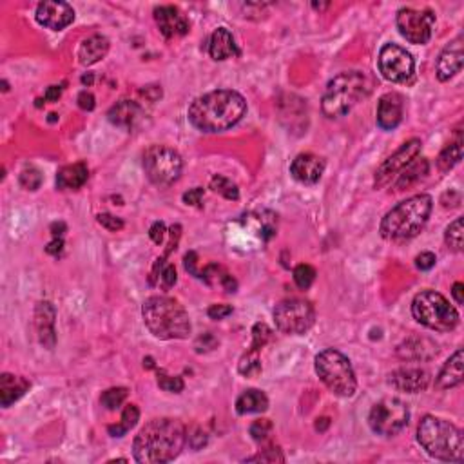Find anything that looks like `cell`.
<instances>
[{
    "label": "cell",
    "instance_id": "4",
    "mask_svg": "<svg viewBox=\"0 0 464 464\" xmlns=\"http://www.w3.org/2000/svg\"><path fill=\"white\" fill-rule=\"evenodd\" d=\"M373 79L364 71H345L330 80L323 93L322 109L329 118H341L372 93Z\"/></svg>",
    "mask_w": 464,
    "mask_h": 464
},
{
    "label": "cell",
    "instance_id": "41",
    "mask_svg": "<svg viewBox=\"0 0 464 464\" xmlns=\"http://www.w3.org/2000/svg\"><path fill=\"white\" fill-rule=\"evenodd\" d=\"M272 423L269 421V419H260V421H254L251 426V435L254 441H258V443H263V441H267V439L272 435Z\"/></svg>",
    "mask_w": 464,
    "mask_h": 464
},
{
    "label": "cell",
    "instance_id": "27",
    "mask_svg": "<svg viewBox=\"0 0 464 464\" xmlns=\"http://www.w3.org/2000/svg\"><path fill=\"white\" fill-rule=\"evenodd\" d=\"M107 117L114 126L131 129V127H135V124L142 117V107L133 100H121L111 107Z\"/></svg>",
    "mask_w": 464,
    "mask_h": 464
},
{
    "label": "cell",
    "instance_id": "16",
    "mask_svg": "<svg viewBox=\"0 0 464 464\" xmlns=\"http://www.w3.org/2000/svg\"><path fill=\"white\" fill-rule=\"evenodd\" d=\"M325 160L312 152H303L294 158L291 165V174L296 182L303 183V185H314L322 180L323 173H325Z\"/></svg>",
    "mask_w": 464,
    "mask_h": 464
},
{
    "label": "cell",
    "instance_id": "20",
    "mask_svg": "<svg viewBox=\"0 0 464 464\" xmlns=\"http://www.w3.org/2000/svg\"><path fill=\"white\" fill-rule=\"evenodd\" d=\"M403 96L399 93H386L379 98L378 124L381 129L392 131L403 120Z\"/></svg>",
    "mask_w": 464,
    "mask_h": 464
},
{
    "label": "cell",
    "instance_id": "57",
    "mask_svg": "<svg viewBox=\"0 0 464 464\" xmlns=\"http://www.w3.org/2000/svg\"><path fill=\"white\" fill-rule=\"evenodd\" d=\"M319 421H322V425H319V423H316V428H317V430H322V432H323V430H325L326 426L330 425V421H329V419H326V417H322V419H319Z\"/></svg>",
    "mask_w": 464,
    "mask_h": 464
},
{
    "label": "cell",
    "instance_id": "42",
    "mask_svg": "<svg viewBox=\"0 0 464 464\" xmlns=\"http://www.w3.org/2000/svg\"><path fill=\"white\" fill-rule=\"evenodd\" d=\"M251 463H285V456L281 453L279 448H267V450H261L258 456L251 457Z\"/></svg>",
    "mask_w": 464,
    "mask_h": 464
},
{
    "label": "cell",
    "instance_id": "24",
    "mask_svg": "<svg viewBox=\"0 0 464 464\" xmlns=\"http://www.w3.org/2000/svg\"><path fill=\"white\" fill-rule=\"evenodd\" d=\"M29 381L13 373H2L0 376V404L4 408L11 406L22 395L29 390Z\"/></svg>",
    "mask_w": 464,
    "mask_h": 464
},
{
    "label": "cell",
    "instance_id": "30",
    "mask_svg": "<svg viewBox=\"0 0 464 464\" xmlns=\"http://www.w3.org/2000/svg\"><path fill=\"white\" fill-rule=\"evenodd\" d=\"M269 408V397L261 390H247L243 392L236 401V412L245 416V413H261Z\"/></svg>",
    "mask_w": 464,
    "mask_h": 464
},
{
    "label": "cell",
    "instance_id": "21",
    "mask_svg": "<svg viewBox=\"0 0 464 464\" xmlns=\"http://www.w3.org/2000/svg\"><path fill=\"white\" fill-rule=\"evenodd\" d=\"M55 319H57V310L49 301H40L35 310V326L39 332L40 343L51 350L57 343V332H55Z\"/></svg>",
    "mask_w": 464,
    "mask_h": 464
},
{
    "label": "cell",
    "instance_id": "54",
    "mask_svg": "<svg viewBox=\"0 0 464 464\" xmlns=\"http://www.w3.org/2000/svg\"><path fill=\"white\" fill-rule=\"evenodd\" d=\"M62 95V87L60 86H51L48 87V91L44 95L46 102H57Z\"/></svg>",
    "mask_w": 464,
    "mask_h": 464
},
{
    "label": "cell",
    "instance_id": "7",
    "mask_svg": "<svg viewBox=\"0 0 464 464\" xmlns=\"http://www.w3.org/2000/svg\"><path fill=\"white\" fill-rule=\"evenodd\" d=\"M412 316L417 323L435 332H451L459 325V312L435 291H423L413 298Z\"/></svg>",
    "mask_w": 464,
    "mask_h": 464
},
{
    "label": "cell",
    "instance_id": "15",
    "mask_svg": "<svg viewBox=\"0 0 464 464\" xmlns=\"http://www.w3.org/2000/svg\"><path fill=\"white\" fill-rule=\"evenodd\" d=\"M35 17L40 26L53 31H62L64 27L73 24L74 9L67 2L48 0V2H40Z\"/></svg>",
    "mask_w": 464,
    "mask_h": 464
},
{
    "label": "cell",
    "instance_id": "23",
    "mask_svg": "<svg viewBox=\"0 0 464 464\" xmlns=\"http://www.w3.org/2000/svg\"><path fill=\"white\" fill-rule=\"evenodd\" d=\"M208 55L213 60H227V58L239 55L238 46L227 27H218L214 31L208 40Z\"/></svg>",
    "mask_w": 464,
    "mask_h": 464
},
{
    "label": "cell",
    "instance_id": "46",
    "mask_svg": "<svg viewBox=\"0 0 464 464\" xmlns=\"http://www.w3.org/2000/svg\"><path fill=\"white\" fill-rule=\"evenodd\" d=\"M216 347H218V339L214 338L211 332H205L204 336H200V338L196 339V343H194L196 352H200V354H201V352L214 350Z\"/></svg>",
    "mask_w": 464,
    "mask_h": 464
},
{
    "label": "cell",
    "instance_id": "40",
    "mask_svg": "<svg viewBox=\"0 0 464 464\" xmlns=\"http://www.w3.org/2000/svg\"><path fill=\"white\" fill-rule=\"evenodd\" d=\"M270 336H272V330H270L269 326L265 325V323H256L254 329H252L251 348H254V350H260V348H263L265 345L269 343Z\"/></svg>",
    "mask_w": 464,
    "mask_h": 464
},
{
    "label": "cell",
    "instance_id": "37",
    "mask_svg": "<svg viewBox=\"0 0 464 464\" xmlns=\"http://www.w3.org/2000/svg\"><path fill=\"white\" fill-rule=\"evenodd\" d=\"M314 279H316V269L310 267V265L301 263L294 269V281H296V285L300 286L301 291H307V289H310L314 283Z\"/></svg>",
    "mask_w": 464,
    "mask_h": 464
},
{
    "label": "cell",
    "instance_id": "35",
    "mask_svg": "<svg viewBox=\"0 0 464 464\" xmlns=\"http://www.w3.org/2000/svg\"><path fill=\"white\" fill-rule=\"evenodd\" d=\"M444 241H446V245L450 251H453V252L463 251V245H464L463 218H456V220L448 225L446 234H444Z\"/></svg>",
    "mask_w": 464,
    "mask_h": 464
},
{
    "label": "cell",
    "instance_id": "38",
    "mask_svg": "<svg viewBox=\"0 0 464 464\" xmlns=\"http://www.w3.org/2000/svg\"><path fill=\"white\" fill-rule=\"evenodd\" d=\"M42 173H40L37 167H26V169L20 173V185L26 189V191H37L42 185Z\"/></svg>",
    "mask_w": 464,
    "mask_h": 464
},
{
    "label": "cell",
    "instance_id": "47",
    "mask_svg": "<svg viewBox=\"0 0 464 464\" xmlns=\"http://www.w3.org/2000/svg\"><path fill=\"white\" fill-rule=\"evenodd\" d=\"M435 263H437V258H435L434 252H421V254L416 258V267L419 270L434 269Z\"/></svg>",
    "mask_w": 464,
    "mask_h": 464
},
{
    "label": "cell",
    "instance_id": "6",
    "mask_svg": "<svg viewBox=\"0 0 464 464\" xmlns=\"http://www.w3.org/2000/svg\"><path fill=\"white\" fill-rule=\"evenodd\" d=\"M417 441L434 459L444 460V463H463V432L441 417H423L417 428Z\"/></svg>",
    "mask_w": 464,
    "mask_h": 464
},
{
    "label": "cell",
    "instance_id": "18",
    "mask_svg": "<svg viewBox=\"0 0 464 464\" xmlns=\"http://www.w3.org/2000/svg\"><path fill=\"white\" fill-rule=\"evenodd\" d=\"M154 20L165 39L183 37L189 33V20L174 6H160L154 9Z\"/></svg>",
    "mask_w": 464,
    "mask_h": 464
},
{
    "label": "cell",
    "instance_id": "17",
    "mask_svg": "<svg viewBox=\"0 0 464 464\" xmlns=\"http://www.w3.org/2000/svg\"><path fill=\"white\" fill-rule=\"evenodd\" d=\"M390 385L395 390L406 392V394H419L425 392L430 385V373L417 366H406L390 373Z\"/></svg>",
    "mask_w": 464,
    "mask_h": 464
},
{
    "label": "cell",
    "instance_id": "50",
    "mask_svg": "<svg viewBox=\"0 0 464 464\" xmlns=\"http://www.w3.org/2000/svg\"><path fill=\"white\" fill-rule=\"evenodd\" d=\"M165 230H167V229H165L164 222H154L151 225V229H149V238L157 243V245H160V243L164 241V238H165Z\"/></svg>",
    "mask_w": 464,
    "mask_h": 464
},
{
    "label": "cell",
    "instance_id": "33",
    "mask_svg": "<svg viewBox=\"0 0 464 464\" xmlns=\"http://www.w3.org/2000/svg\"><path fill=\"white\" fill-rule=\"evenodd\" d=\"M211 189H213L216 194L223 196L225 200L236 201L239 198L238 185H236L232 180L222 176V174H216V176H213V180H211Z\"/></svg>",
    "mask_w": 464,
    "mask_h": 464
},
{
    "label": "cell",
    "instance_id": "60",
    "mask_svg": "<svg viewBox=\"0 0 464 464\" xmlns=\"http://www.w3.org/2000/svg\"><path fill=\"white\" fill-rule=\"evenodd\" d=\"M55 120H57V114H55V113L49 114V121H55Z\"/></svg>",
    "mask_w": 464,
    "mask_h": 464
},
{
    "label": "cell",
    "instance_id": "14",
    "mask_svg": "<svg viewBox=\"0 0 464 464\" xmlns=\"http://www.w3.org/2000/svg\"><path fill=\"white\" fill-rule=\"evenodd\" d=\"M421 147H423L421 140L413 138L404 142L403 145L392 154V157H388L381 164V167H379L378 173H376V182H373L376 183V187L386 185L392 178H395V176H397V174H399L410 161H413L417 157H419Z\"/></svg>",
    "mask_w": 464,
    "mask_h": 464
},
{
    "label": "cell",
    "instance_id": "51",
    "mask_svg": "<svg viewBox=\"0 0 464 464\" xmlns=\"http://www.w3.org/2000/svg\"><path fill=\"white\" fill-rule=\"evenodd\" d=\"M201 200H204V189L201 187H196V189H191L189 192H185L183 194V201H185L187 205H198L201 204Z\"/></svg>",
    "mask_w": 464,
    "mask_h": 464
},
{
    "label": "cell",
    "instance_id": "28",
    "mask_svg": "<svg viewBox=\"0 0 464 464\" xmlns=\"http://www.w3.org/2000/svg\"><path fill=\"white\" fill-rule=\"evenodd\" d=\"M109 51V40L102 35H93L80 44L79 60L82 65H93L100 62Z\"/></svg>",
    "mask_w": 464,
    "mask_h": 464
},
{
    "label": "cell",
    "instance_id": "52",
    "mask_svg": "<svg viewBox=\"0 0 464 464\" xmlns=\"http://www.w3.org/2000/svg\"><path fill=\"white\" fill-rule=\"evenodd\" d=\"M79 105L80 109H84V111H93L96 105L95 96H93L89 91H82L79 95Z\"/></svg>",
    "mask_w": 464,
    "mask_h": 464
},
{
    "label": "cell",
    "instance_id": "43",
    "mask_svg": "<svg viewBox=\"0 0 464 464\" xmlns=\"http://www.w3.org/2000/svg\"><path fill=\"white\" fill-rule=\"evenodd\" d=\"M187 443H189V446H191L192 450H200V448H204L205 444H207V434H205L201 428L194 426V428L187 432Z\"/></svg>",
    "mask_w": 464,
    "mask_h": 464
},
{
    "label": "cell",
    "instance_id": "48",
    "mask_svg": "<svg viewBox=\"0 0 464 464\" xmlns=\"http://www.w3.org/2000/svg\"><path fill=\"white\" fill-rule=\"evenodd\" d=\"M207 314L211 319H223V317L232 314V307H230V305H211Z\"/></svg>",
    "mask_w": 464,
    "mask_h": 464
},
{
    "label": "cell",
    "instance_id": "1",
    "mask_svg": "<svg viewBox=\"0 0 464 464\" xmlns=\"http://www.w3.org/2000/svg\"><path fill=\"white\" fill-rule=\"evenodd\" d=\"M187 428L178 419L161 417L143 426L133 443V456L142 464L171 463L182 453Z\"/></svg>",
    "mask_w": 464,
    "mask_h": 464
},
{
    "label": "cell",
    "instance_id": "8",
    "mask_svg": "<svg viewBox=\"0 0 464 464\" xmlns=\"http://www.w3.org/2000/svg\"><path fill=\"white\" fill-rule=\"evenodd\" d=\"M316 372L330 392L339 397L356 394L357 381L350 359L334 348H326L316 356Z\"/></svg>",
    "mask_w": 464,
    "mask_h": 464
},
{
    "label": "cell",
    "instance_id": "11",
    "mask_svg": "<svg viewBox=\"0 0 464 464\" xmlns=\"http://www.w3.org/2000/svg\"><path fill=\"white\" fill-rule=\"evenodd\" d=\"M274 322L279 332L286 336H301L314 326L316 310L312 303L300 298L283 300L274 308Z\"/></svg>",
    "mask_w": 464,
    "mask_h": 464
},
{
    "label": "cell",
    "instance_id": "32",
    "mask_svg": "<svg viewBox=\"0 0 464 464\" xmlns=\"http://www.w3.org/2000/svg\"><path fill=\"white\" fill-rule=\"evenodd\" d=\"M138 419H140L138 406H136V404H127V406L124 408V412H121V421L118 423V425L109 426L107 432L113 435V437H121V435H126L131 428H135Z\"/></svg>",
    "mask_w": 464,
    "mask_h": 464
},
{
    "label": "cell",
    "instance_id": "36",
    "mask_svg": "<svg viewBox=\"0 0 464 464\" xmlns=\"http://www.w3.org/2000/svg\"><path fill=\"white\" fill-rule=\"evenodd\" d=\"M127 394H129V390L124 388V386L109 388V390H105L100 397L102 406H105L107 410H117V408H120L121 404H124V401L127 399Z\"/></svg>",
    "mask_w": 464,
    "mask_h": 464
},
{
    "label": "cell",
    "instance_id": "25",
    "mask_svg": "<svg viewBox=\"0 0 464 464\" xmlns=\"http://www.w3.org/2000/svg\"><path fill=\"white\" fill-rule=\"evenodd\" d=\"M89 178V169L84 161L65 165L57 174V187L62 191H77Z\"/></svg>",
    "mask_w": 464,
    "mask_h": 464
},
{
    "label": "cell",
    "instance_id": "59",
    "mask_svg": "<svg viewBox=\"0 0 464 464\" xmlns=\"http://www.w3.org/2000/svg\"><path fill=\"white\" fill-rule=\"evenodd\" d=\"M312 6L316 9H323V8H326V6H329V4H312Z\"/></svg>",
    "mask_w": 464,
    "mask_h": 464
},
{
    "label": "cell",
    "instance_id": "12",
    "mask_svg": "<svg viewBox=\"0 0 464 464\" xmlns=\"http://www.w3.org/2000/svg\"><path fill=\"white\" fill-rule=\"evenodd\" d=\"M379 71L388 82L408 84L416 73L412 55L397 44H385L379 51Z\"/></svg>",
    "mask_w": 464,
    "mask_h": 464
},
{
    "label": "cell",
    "instance_id": "58",
    "mask_svg": "<svg viewBox=\"0 0 464 464\" xmlns=\"http://www.w3.org/2000/svg\"><path fill=\"white\" fill-rule=\"evenodd\" d=\"M82 82L87 84V86H91V84H93V74H84Z\"/></svg>",
    "mask_w": 464,
    "mask_h": 464
},
{
    "label": "cell",
    "instance_id": "39",
    "mask_svg": "<svg viewBox=\"0 0 464 464\" xmlns=\"http://www.w3.org/2000/svg\"><path fill=\"white\" fill-rule=\"evenodd\" d=\"M158 386H160L161 390L171 392V394H180V392L183 390L185 383H183V379L178 378V376H167V373L160 372L158 373Z\"/></svg>",
    "mask_w": 464,
    "mask_h": 464
},
{
    "label": "cell",
    "instance_id": "2",
    "mask_svg": "<svg viewBox=\"0 0 464 464\" xmlns=\"http://www.w3.org/2000/svg\"><path fill=\"white\" fill-rule=\"evenodd\" d=\"M247 113V102L232 89L198 96L189 107V121L201 133H222L234 127Z\"/></svg>",
    "mask_w": 464,
    "mask_h": 464
},
{
    "label": "cell",
    "instance_id": "44",
    "mask_svg": "<svg viewBox=\"0 0 464 464\" xmlns=\"http://www.w3.org/2000/svg\"><path fill=\"white\" fill-rule=\"evenodd\" d=\"M98 223H100L102 227H105L107 230H111V232H117V230L124 229V220L109 213L98 214Z\"/></svg>",
    "mask_w": 464,
    "mask_h": 464
},
{
    "label": "cell",
    "instance_id": "26",
    "mask_svg": "<svg viewBox=\"0 0 464 464\" xmlns=\"http://www.w3.org/2000/svg\"><path fill=\"white\" fill-rule=\"evenodd\" d=\"M463 350L459 348V350L444 363V366L441 369V372H439L437 386L441 390H450V388L463 383Z\"/></svg>",
    "mask_w": 464,
    "mask_h": 464
},
{
    "label": "cell",
    "instance_id": "5",
    "mask_svg": "<svg viewBox=\"0 0 464 464\" xmlns=\"http://www.w3.org/2000/svg\"><path fill=\"white\" fill-rule=\"evenodd\" d=\"M434 201L428 194H416L395 205L383 218L379 232L385 239L403 241L417 236L425 229Z\"/></svg>",
    "mask_w": 464,
    "mask_h": 464
},
{
    "label": "cell",
    "instance_id": "22",
    "mask_svg": "<svg viewBox=\"0 0 464 464\" xmlns=\"http://www.w3.org/2000/svg\"><path fill=\"white\" fill-rule=\"evenodd\" d=\"M437 354V345L430 338H423V336H412L397 347V356L404 361H430Z\"/></svg>",
    "mask_w": 464,
    "mask_h": 464
},
{
    "label": "cell",
    "instance_id": "56",
    "mask_svg": "<svg viewBox=\"0 0 464 464\" xmlns=\"http://www.w3.org/2000/svg\"><path fill=\"white\" fill-rule=\"evenodd\" d=\"M65 230H67V225L64 222H55L51 223V234L55 238H62L65 234Z\"/></svg>",
    "mask_w": 464,
    "mask_h": 464
},
{
    "label": "cell",
    "instance_id": "31",
    "mask_svg": "<svg viewBox=\"0 0 464 464\" xmlns=\"http://www.w3.org/2000/svg\"><path fill=\"white\" fill-rule=\"evenodd\" d=\"M460 160H463V142H460L459 138L456 140V142L448 143L446 147L441 151V154H439L437 158V167L443 171V173H448V171L453 169Z\"/></svg>",
    "mask_w": 464,
    "mask_h": 464
},
{
    "label": "cell",
    "instance_id": "3",
    "mask_svg": "<svg viewBox=\"0 0 464 464\" xmlns=\"http://www.w3.org/2000/svg\"><path fill=\"white\" fill-rule=\"evenodd\" d=\"M142 317L149 332L158 339H185L191 334L189 314L169 296L147 298L142 305Z\"/></svg>",
    "mask_w": 464,
    "mask_h": 464
},
{
    "label": "cell",
    "instance_id": "19",
    "mask_svg": "<svg viewBox=\"0 0 464 464\" xmlns=\"http://www.w3.org/2000/svg\"><path fill=\"white\" fill-rule=\"evenodd\" d=\"M464 64V44L463 37H457L453 42H450L441 53V57L437 60V79L441 82H448L453 79Z\"/></svg>",
    "mask_w": 464,
    "mask_h": 464
},
{
    "label": "cell",
    "instance_id": "34",
    "mask_svg": "<svg viewBox=\"0 0 464 464\" xmlns=\"http://www.w3.org/2000/svg\"><path fill=\"white\" fill-rule=\"evenodd\" d=\"M238 370L241 376L245 378H258L261 373V361H260V350H251L247 354H243L241 359H239Z\"/></svg>",
    "mask_w": 464,
    "mask_h": 464
},
{
    "label": "cell",
    "instance_id": "13",
    "mask_svg": "<svg viewBox=\"0 0 464 464\" xmlns=\"http://www.w3.org/2000/svg\"><path fill=\"white\" fill-rule=\"evenodd\" d=\"M435 17L432 11H419V9L403 8L397 13V29L410 44L423 46L428 44L434 31Z\"/></svg>",
    "mask_w": 464,
    "mask_h": 464
},
{
    "label": "cell",
    "instance_id": "55",
    "mask_svg": "<svg viewBox=\"0 0 464 464\" xmlns=\"http://www.w3.org/2000/svg\"><path fill=\"white\" fill-rule=\"evenodd\" d=\"M451 296H453V300L457 301V305L464 303V285L460 281H457L456 285L451 286Z\"/></svg>",
    "mask_w": 464,
    "mask_h": 464
},
{
    "label": "cell",
    "instance_id": "49",
    "mask_svg": "<svg viewBox=\"0 0 464 464\" xmlns=\"http://www.w3.org/2000/svg\"><path fill=\"white\" fill-rule=\"evenodd\" d=\"M183 265H185V269L196 276V278L201 279V272L198 270V256H196V252H187L185 258H183Z\"/></svg>",
    "mask_w": 464,
    "mask_h": 464
},
{
    "label": "cell",
    "instance_id": "53",
    "mask_svg": "<svg viewBox=\"0 0 464 464\" xmlns=\"http://www.w3.org/2000/svg\"><path fill=\"white\" fill-rule=\"evenodd\" d=\"M62 248H64V241H62V238H55L51 243H49L48 247H46V252H48V254H53V256H58L62 252Z\"/></svg>",
    "mask_w": 464,
    "mask_h": 464
},
{
    "label": "cell",
    "instance_id": "9",
    "mask_svg": "<svg viewBox=\"0 0 464 464\" xmlns=\"http://www.w3.org/2000/svg\"><path fill=\"white\" fill-rule=\"evenodd\" d=\"M143 169L158 187H169L182 176L183 160L178 152L165 145H151L143 154Z\"/></svg>",
    "mask_w": 464,
    "mask_h": 464
},
{
    "label": "cell",
    "instance_id": "10",
    "mask_svg": "<svg viewBox=\"0 0 464 464\" xmlns=\"http://www.w3.org/2000/svg\"><path fill=\"white\" fill-rule=\"evenodd\" d=\"M408 421H410L408 404L397 397H385L376 403L369 416V425L372 432L383 437H394L403 432Z\"/></svg>",
    "mask_w": 464,
    "mask_h": 464
},
{
    "label": "cell",
    "instance_id": "29",
    "mask_svg": "<svg viewBox=\"0 0 464 464\" xmlns=\"http://www.w3.org/2000/svg\"><path fill=\"white\" fill-rule=\"evenodd\" d=\"M428 160L426 158H416L413 161L404 167L399 174H397V178H395L394 189L395 191H403V189H408V187H412L413 183H417L419 180H423L428 174Z\"/></svg>",
    "mask_w": 464,
    "mask_h": 464
},
{
    "label": "cell",
    "instance_id": "45",
    "mask_svg": "<svg viewBox=\"0 0 464 464\" xmlns=\"http://www.w3.org/2000/svg\"><path fill=\"white\" fill-rule=\"evenodd\" d=\"M158 281L161 283L164 289H171V286H174V283H176V269H174V265L167 263L165 267H161Z\"/></svg>",
    "mask_w": 464,
    "mask_h": 464
}]
</instances>
